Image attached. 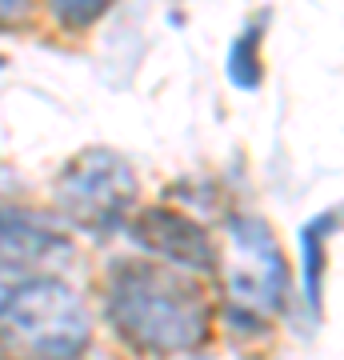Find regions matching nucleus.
Instances as JSON below:
<instances>
[{
    "label": "nucleus",
    "instance_id": "nucleus-2",
    "mask_svg": "<svg viewBox=\"0 0 344 360\" xmlns=\"http://www.w3.org/2000/svg\"><path fill=\"white\" fill-rule=\"evenodd\" d=\"M92 316L56 276H25L0 292V348L16 360H77L89 348Z\"/></svg>",
    "mask_w": 344,
    "mask_h": 360
},
{
    "label": "nucleus",
    "instance_id": "nucleus-8",
    "mask_svg": "<svg viewBox=\"0 0 344 360\" xmlns=\"http://www.w3.org/2000/svg\"><path fill=\"white\" fill-rule=\"evenodd\" d=\"M265 25H268V13H256L253 20L241 28V37L232 40V49H229V80L244 92L260 89V80H265V60H260Z\"/></svg>",
    "mask_w": 344,
    "mask_h": 360
},
{
    "label": "nucleus",
    "instance_id": "nucleus-3",
    "mask_svg": "<svg viewBox=\"0 0 344 360\" xmlns=\"http://www.w3.org/2000/svg\"><path fill=\"white\" fill-rule=\"evenodd\" d=\"M52 196L72 224L89 232H116L136 205V176L113 148H84L56 176Z\"/></svg>",
    "mask_w": 344,
    "mask_h": 360
},
{
    "label": "nucleus",
    "instance_id": "nucleus-9",
    "mask_svg": "<svg viewBox=\"0 0 344 360\" xmlns=\"http://www.w3.org/2000/svg\"><path fill=\"white\" fill-rule=\"evenodd\" d=\"M104 13H108L104 0H60V4H52V16H56L60 25H68V28H84Z\"/></svg>",
    "mask_w": 344,
    "mask_h": 360
},
{
    "label": "nucleus",
    "instance_id": "nucleus-10",
    "mask_svg": "<svg viewBox=\"0 0 344 360\" xmlns=\"http://www.w3.org/2000/svg\"><path fill=\"white\" fill-rule=\"evenodd\" d=\"M16 16H25V4L20 0H0V20H16Z\"/></svg>",
    "mask_w": 344,
    "mask_h": 360
},
{
    "label": "nucleus",
    "instance_id": "nucleus-7",
    "mask_svg": "<svg viewBox=\"0 0 344 360\" xmlns=\"http://www.w3.org/2000/svg\"><path fill=\"white\" fill-rule=\"evenodd\" d=\"M344 229V208H324L300 224V272H305V300L320 316L324 300V269H329V236Z\"/></svg>",
    "mask_w": 344,
    "mask_h": 360
},
{
    "label": "nucleus",
    "instance_id": "nucleus-5",
    "mask_svg": "<svg viewBox=\"0 0 344 360\" xmlns=\"http://www.w3.org/2000/svg\"><path fill=\"white\" fill-rule=\"evenodd\" d=\"M132 240L141 248H148L153 257H160V264H172L180 272H204L217 264V245L212 236L189 220L184 212L172 208H144L132 220Z\"/></svg>",
    "mask_w": 344,
    "mask_h": 360
},
{
    "label": "nucleus",
    "instance_id": "nucleus-4",
    "mask_svg": "<svg viewBox=\"0 0 344 360\" xmlns=\"http://www.w3.org/2000/svg\"><path fill=\"white\" fill-rule=\"evenodd\" d=\"M224 284L232 304L256 316H272L284 309L288 296V260L281 252V240L272 236L260 217L224 220Z\"/></svg>",
    "mask_w": 344,
    "mask_h": 360
},
{
    "label": "nucleus",
    "instance_id": "nucleus-6",
    "mask_svg": "<svg viewBox=\"0 0 344 360\" xmlns=\"http://www.w3.org/2000/svg\"><path fill=\"white\" fill-rule=\"evenodd\" d=\"M52 252H68L60 232L28 212L0 208V264H37Z\"/></svg>",
    "mask_w": 344,
    "mask_h": 360
},
{
    "label": "nucleus",
    "instance_id": "nucleus-11",
    "mask_svg": "<svg viewBox=\"0 0 344 360\" xmlns=\"http://www.w3.org/2000/svg\"><path fill=\"white\" fill-rule=\"evenodd\" d=\"M4 65H8V60H4V52H0V68H4Z\"/></svg>",
    "mask_w": 344,
    "mask_h": 360
},
{
    "label": "nucleus",
    "instance_id": "nucleus-1",
    "mask_svg": "<svg viewBox=\"0 0 344 360\" xmlns=\"http://www.w3.org/2000/svg\"><path fill=\"white\" fill-rule=\"evenodd\" d=\"M108 321L132 348L153 356H177L204 345L212 304L189 272L160 260H125L108 272L104 292Z\"/></svg>",
    "mask_w": 344,
    "mask_h": 360
}]
</instances>
